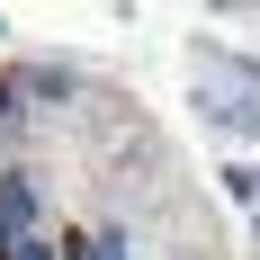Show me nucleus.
Here are the masks:
<instances>
[{"label": "nucleus", "mask_w": 260, "mask_h": 260, "mask_svg": "<svg viewBox=\"0 0 260 260\" xmlns=\"http://www.w3.org/2000/svg\"><path fill=\"white\" fill-rule=\"evenodd\" d=\"M18 242H36V180L0 171V260H18Z\"/></svg>", "instance_id": "1"}, {"label": "nucleus", "mask_w": 260, "mask_h": 260, "mask_svg": "<svg viewBox=\"0 0 260 260\" xmlns=\"http://www.w3.org/2000/svg\"><path fill=\"white\" fill-rule=\"evenodd\" d=\"M18 90H27V99H72V72H63V63H27Z\"/></svg>", "instance_id": "2"}, {"label": "nucleus", "mask_w": 260, "mask_h": 260, "mask_svg": "<svg viewBox=\"0 0 260 260\" xmlns=\"http://www.w3.org/2000/svg\"><path fill=\"white\" fill-rule=\"evenodd\" d=\"M72 260H126V234H90V242H81Z\"/></svg>", "instance_id": "3"}, {"label": "nucleus", "mask_w": 260, "mask_h": 260, "mask_svg": "<svg viewBox=\"0 0 260 260\" xmlns=\"http://www.w3.org/2000/svg\"><path fill=\"white\" fill-rule=\"evenodd\" d=\"M18 260H54V242H45V234H36V242H18Z\"/></svg>", "instance_id": "4"}, {"label": "nucleus", "mask_w": 260, "mask_h": 260, "mask_svg": "<svg viewBox=\"0 0 260 260\" xmlns=\"http://www.w3.org/2000/svg\"><path fill=\"white\" fill-rule=\"evenodd\" d=\"M0 117H9V99H0Z\"/></svg>", "instance_id": "5"}, {"label": "nucleus", "mask_w": 260, "mask_h": 260, "mask_svg": "<svg viewBox=\"0 0 260 260\" xmlns=\"http://www.w3.org/2000/svg\"><path fill=\"white\" fill-rule=\"evenodd\" d=\"M251 234H260V215H251Z\"/></svg>", "instance_id": "6"}]
</instances>
